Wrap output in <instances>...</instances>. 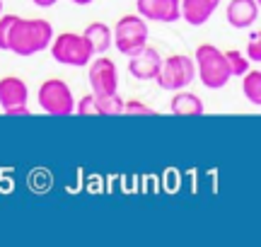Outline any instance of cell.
I'll use <instances>...</instances> for the list:
<instances>
[{"mask_svg": "<svg viewBox=\"0 0 261 247\" xmlns=\"http://www.w3.org/2000/svg\"><path fill=\"white\" fill-rule=\"evenodd\" d=\"M51 39H54V27L48 19L17 17L10 29L8 51L17 54V56H34L39 51L48 48Z\"/></svg>", "mask_w": 261, "mask_h": 247, "instance_id": "cell-1", "label": "cell"}, {"mask_svg": "<svg viewBox=\"0 0 261 247\" xmlns=\"http://www.w3.org/2000/svg\"><path fill=\"white\" fill-rule=\"evenodd\" d=\"M196 73H198V80L203 83V87L208 90H223L227 83H230V70H227V61H225V54L213 44H201L196 48Z\"/></svg>", "mask_w": 261, "mask_h": 247, "instance_id": "cell-2", "label": "cell"}, {"mask_svg": "<svg viewBox=\"0 0 261 247\" xmlns=\"http://www.w3.org/2000/svg\"><path fill=\"white\" fill-rule=\"evenodd\" d=\"M194 78H196L194 58L187 56V54H174V56L162 58L155 80H158V85L162 90L177 92V90H184V87L191 85Z\"/></svg>", "mask_w": 261, "mask_h": 247, "instance_id": "cell-3", "label": "cell"}, {"mask_svg": "<svg viewBox=\"0 0 261 247\" xmlns=\"http://www.w3.org/2000/svg\"><path fill=\"white\" fill-rule=\"evenodd\" d=\"M51 56L56 63L63 66H73V68H83L92 61V48L85 41L83 34H75V32H63L56 39H51Z\"/></svg>", "mask_w": 261, "mask_h": 247, "instance_id": "cell-4", "label": "cell"}, {"mask_svg": "<svg viewBox=\"0 0 261 247\" xmlns=\"http://www.w3.org/2000/svg\"><path fill=\"white\" fill-rule=\"evenodd\" d=\"M148 22L140 17V15H123L116 27H114L112 37H114V46L119 48L126 56L138 54L143 46H148Z\"/></svg>", "mask_w": 261, "mask_h": 247, "instance_id": "cell-5", "label": "cell"}, {"mask_svg": "<svg viewBox=\"0 0 261 247\" xmlns=\"http://www.w3.org/2000/svg\"><path fill=\"white\" fill-rule=\"evenodd\" d=\"M39 107L54 116L75 114V97L70 85L61 78H48L39 87Z\"/></svg>", "mask_w": 261, "mask_h": 247, "instance_id": "cell-6", "label": "cell"}, {"mask_svg": "<svg viewBox=\"0 0 261 247\" xmlns=\"http://www.w3.org/2000/svg\"><path fill=\"white\" fill-rule=\"evenodd\" d=\"M90 87L92 95H107V92H116L119 90V73H116V63L112 58L99 56L97 61L90 63Z\"/></svg>", "mask_w": 261, "mask_h": 247, "instance_id": "cell-7", "label": "cell"}, {"mask_svg": "<svg viewBox=\"0 0 261 247\" xmlns=\"http://www.w3.org/2000/svg\"><path fill=\"white\" fill-rule=\"evenodd\" d=\"M138 15L143 19L172 24L181 19V8L179 0H138Z\"/></svg>", "mask_w": 261, "mask_h": 247, "instance_id": "cell-8", "label": "cell"}, {"mask_svg": "<svg viewBox=\"0 0 261 247\" xmlns=\"http://www.w3.org/2000/svg\"><path fill=\"white\" fill-rule=\"evenodd\" d=\"M160 63H162V56L158 54V48L152 46H143L138 54L128 56V73L136 80H155L160 70Z\"/></svg>", "mask_w": 261, "mask_h": 247, "instance_id": "cell-9", "label": "cell"}, {"mask_svg": "<svg viewBox=\"0 0 261 247\" xmlns=\"http://www.w3.org/2000/svg\"><path fill=\"white\" fill-rule=\"evenodd\" d=\"M227 24L234 29H247L259 19V3L256 0H230L225 10Z\"/></svg>", "mask_w": 261, "mask_h": 247, "instance_id": "cell-10", "label": "cell"}, {"mask_svg": "<svg viewBox=\"0 0 261 247\" xmlns=\"http://www.w3.org/2000/svg\"><path fill=\"white\" fill-rule=\"evenodd\" d=\"M27 100H29V90L24 80H19L15 76H8L0 80V107H3V112L10 109V107L27 105Z\"/></svg>", "mask_w": 261, "mask_h": 247, "instance_id": "cell-11", "label": "cell"}, {"mask_svg": "<svg viewBox=\"0 0 261 247\" xmlns=\"http://www.w3.org/2000/svg\"><path fill=\"white\" fill-rule=\"evenodd\" d=\"M179 8H181V19H187L194 27H201L213 17L218 0H179Z\"/></svg>", "mask_w": 261, "mask_h": 247, "instance_id": "cell-12", "label": "cell"}, {"mask_svg": "<svg viewBox=\"0 0 261 247\" xmlns=\"http://www.w3.org/2000/svg\"><path fill=\"white\" fill-rule=\"evenodd\" d=\"M169 112L177 116H201L205 114V107H203V100L196 97L194 92L177 90V95L172 97V102H169Z\"/></svg>", "mask_w": 261, "mask_h": 247, "instance_id": "cell-13", "label": "cell"}, {"mask_svg": "<svg viewBox=\"0 0 261 247\" xmlns=\"http://www.w3.org/2000/svg\"><path fill=\"white\" fill-rule=\"evenodd\" d=\"M85 41L90 44V48H92V54H107L109 48H112V29H109V24H104V22H92V24H87L83 32Z\"/></svg>", "mask_w": 261, "mask_h": 247, "instance_id": "cell-14", "label": "cell"}, {"mask_svg": "<svg viewBox=\"0 0 261 247\" xmlns=\"http://www.w3.org/2000/svg\"><path fill=\"white\" fill-rule=\"evenodd\" d=\"M242 80V92L244 97L252 102L254 107H261V70L254 68V70H247Z\"/></svg>", "mask_w": 261, "mask_h": 247, "instance_id": "cell-15", "label": "cell"}, {"mask_svg": "<svg viewBox=\"0 0 261 247\" xmlns=\"http://www.w3.org/2000/svg\"><path fill=\"white\" fill-rule=\"evenodd\" d=\"M225 54V61H227V70H230V76L232 78H242L247 70H249V58L240 54L237 48H230V51H223Z\"/></svg>", "mask_w": 261, "mask_h": 247, "instance_id": "cell-16", "label": "cell"}, {"mask_svg": "<svg viewBox=\"0 0 261 247\" xmlns=\"http://www.w3.org/2000/svg\"><path fill=\"white\" fill-rule=\"evenodd\" d=\"M97 107H99V114H123V100L116 92H107V95H94Z\"/></svg>", "mask_w": 261, "mask_h": 247, "instance_id": "cell-17", "label": "cell"}, {"mask_svg": "<svg viewBox=\"0 0 261 247\" xmlns=\"http://www.w3.org/2000/svg\"><path fill=\"white\" fill-rule=\"evenodd\" d=\"M17 15H0V51H8V39H10V29L15 24Z\"/></svg>", "mask_w": 261, "mask_h": 247, "instance_id": "cell-18", "label": "cell"}, {"mask_svg": "<svg viewBox=\"0 0 261 247\" xmlns=\"http://www.w3.org/2000/svg\"><path fill=\"white\" fill-rule=\"evenodd\" d=\"M75 114H99L94 95H85L80 102H75Z\"/></svg>", "mask_w": 261, "mask_h": 247, "instance_id": "cell-19", "label": "cell"}, {"mask_svg": "<svg viewBox=\"0 0 261 247\" xmlns=\"http://www.w3.org/2000/svg\"><path fill=\"white\" fill-rule=\"evenodd\" d=\"M247 58L259 63L261 61V32H252L249 34V46H247Z\"/></svg>", "mask_w": 261, "mask_h": 247, "instance_id": "cell-20", "label": "cell"}, {"mask_svg": "<svg viewBox=\"0 0 261 247\" xmlns=\"http://www.w3.org/2000/svg\"><path fill=\"white\" fill-rule=\"evenodd\" d=\"M123 114H155V109L145 102H138V100H128L123 102Z\"/></svg>", "mask_w": 261, "mask_h": 247, "instance_id": "cell-21", "label": "cell"}, {"mask_svg": "<svg viewBox=\"0 0 261 247\" xmlns=\"http://www.w3.org/2000/svg\"><path fill=\"white\" fill-rule=\"evenodd\" d=\"M5 114H10V116H15V114L29 116L32 112H29V107H27V105H19V107H10V109H5Z\"/></svg>", "mask_w": 261, "mask_h": 247, "instance_id": "cell-22", "label": "cell"}, {"mask_svg": "<svg viewBox=\"0 0 261 247\" xmlns=\"http://www.w3.org/2000/svg\"><path fill=\"white\" fill-rule=\"evenodd\" d=\"M32 3H34V5H39V8H54L58 0H32Z\"/></svg>", "mask_w": 261, "mask_h": 247, "instance_id": "cell-23", "label": "cell"}, {"mask_svg": "<svg viewBox=\"0 0 261 247\" xmlns=\"http://www.w3.org/2000/svg\"><path fill=\"white\" fill-rule=\"evenodd\" d=\"M70 3H75V5H90L92 0H70Z\"/></svg>", "mask_w": 261, "mask_h": 247, "instance_id": "cell-24", "label": "cell"}, {"mask_svg": "<svg viewBox=\"0 0 261 247\" xmlns=\"http://www.w3.org/2000/svg\"><path fill=\"white\" fill-rule=\"evenodd\" d=\"M0 15H3V0H0Z\"/></svg>", "mask_w": 261, "mask_h": 247, "instance_id": "cell-25", "label": "cell"}, {"mask_svg": "<svg viewBox=\"0 0 261 247\" xmlns=\"http://www.w3.org/2000/svg\"><path fill=\"white\" fill-rule=\"evenodd\" d=\"M256 3H259V0H256Z\"/></svg>", "mask_w": 261, "mask_h": 247, "instance_id": "cell-26", "label": "cell"}, {"mask_svg": "<svg viewBox=\"0 0 261 247\" xmlns=\"http://www.w3.org/2000/svg\"><path fill=\"white\" fill-rule=\"evenodd\" d=\"M218 3H220V0H218Z\"/></svg>", "mask_w": 261, "mask_h": 247, "instance_id": "cell-27", "label": "cell"}]
</instances>
